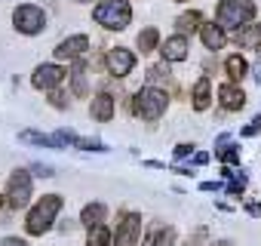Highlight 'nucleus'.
<instances>
[{"instance_id":"nucleus-24","label":"nucleus","mask_w":261,"mask_h":246,"mask_svg":"<svg viewBox=\"0 0 261 246\" xmlns=\"http://www.w3.org/2000/svg\"><path fill=\"white\" fill-rule=\"evenodd\" d=\"M157 43H160V31H157V28H145V31L139 34V50H142V53L157 50Z\"/></svg>"},{"instance_id":"nucleus-38","label":"nucleus","mask_w":261,"mask_h":246,"mask_svg":"<svg viewBox=\"0 0 261 246\" xmlns=\"http://www.w3.org/2000/svg\"><path fill=\"white\" fill-rule=\"evenodd\" d=\"M215 246H233V243H227V240H221V243H215Z\"/></svg>"},{"instance_id":"nucleus-19","label":"nucleus","mask_w":261,"mask_h":246,"mask_svg":"<svg viewBox=\"0 0 261 246\" xmlns=\"http://www.w3.org/2000/svg\"><path fill=\"white\" fill-rule=\"evenodd\" d=\"M209 102H212V83H209V77H200L194 83V108L197 111H206Z\"/></svg>"},{"instance_id":"nucleus-16","label":"nucleus","mask_w":261,"mask_h":246,"mask_svg":"<svg viewBox=\"0 0 261 246\" xmlns=\"http://www.w3.org/2000/svg\"><path fill=\"white\" fill-rule=\"evenodd\" d=\"M224 71H227L230 83H240V80L249 74V62H246L240 53H233V56H227V59H224Z\"/></svg>"},{"instance_id":"nucleus-15","label":"nucleus","mask_w":261,"mask_h":246,"mask_svg":"<svg viewBox=\"0 0 261 246\" xmlns=\"http://www.w3.org/2000/svg\"><path fill=\"white\" fill-rule=\"evenodd\" d=\"M92 117H95L98 123H108V120L114 117V95L98 92V95L92 99Z\"/></svg>"},{"instance_id":"nucleus-21","label":"nucleus","mask_w":261,"mask_h":246,"mask_svg":"<svg viewBox=\"0 0 261 246\" xmlns=\"http://www.w3.org/2000/svg\"><path fill=\"white\" fill-rule=\"evenodd\" d=\"M175 28H178V34H188V31H200V28H203V16H200L197 10H191V13H181V16L175 19Z\"/></svg>"},{"instance_id":"nucleus-13","label":"nucleus","mask_w":261,"mask_h":246,"mask_svg":"<svg viewBox=\"0 0 261 246\" xmlns=\"http://www.w3.org/2000/svg\"><path fill=\"white\" fill-rule=\"evenodd\" d=\"M71 89L77 99H86L89 95V83H86V59H77L71 65Z\"/></svg>"},{"instance_id":"nucleus-32","label":"nucleus","mask_w":261,"mask_h":246,"mask_svg":"<svg viewBox=\"0 0 261 246\" xmlns=\"http://www.w3.org/2000/svg\"><path fill=\"white\" fill-rule=\"evenodd\" d=\"M0 246H28V243H25L22 237H7L4 243H0Z\"/></svg>"},{"instance_id":"nucleus-29","label":"nucleus","mask_w":261,"mask_h":246,"mask_svg":"<svg viewBox=\"0 0 261 246\" xmlns=\"http://www.w3.org/2000/svg\"><path fill=\"white\" fill-rule=\"evenodd\" d=\"M258 133H261V114H258V117H252L246 127H243V136H246V139H249V136H258Z\"/></svg>"},{"instance_id":"nucleus-7","label":"nucleus","mask_w":261,"mask_h":246,"mask_svg":"<svg viewBox=\"0 0 261 246\" xmlns=\"http://www.w3.org/2000/svg\"><path fill=\"white\" fill-rule=\"evenodd\" d=\"M139 237H142V215H136V212H123V218L117 222L114 243H117V246H136Z\"/></svg>"},{"instance_id":"nucleus-41","label":"nucleus","mask_w":261,"mask_h":246,"mask_svg":"<svg viewBox=\"0 0 261 246\" xmlns=\"http://www.w3.org/2000/svg\"><path fill=\"white\" fill-rule=\"evenodd\" d=\"M258 56H261V46H258Z\"/></svg>"},{"instance_id":"nucleus-35","label":"nucleus","mask_w":261,"mask_h":246,"mask_svg":"<svg viewBox=\"0 0 261 246\" xmlns=\"http://www.w3.org/2000/svg\"><path fill=\"white\" fill-rule=\"evenodd\" d=\"M246 212H249V215H261V203H249Z\"/></svg>"},{"instance_id":"nucleus-33","label":"nucleus","mask_w":261,"mask_h":246,"mask_svg":"<svg viewBox=\"0 0 261 246\" xmlns=\"http://www.w3.org/2000/svg\"><path fill=\"white\" fill-rule=\"evenodd\" d=\"M194 163H197V166H206V163H209V154H206V151H197V154H194Z\"/></svg>"},{"instance_id":"nucleus-11","label":"nucleus","mask_w":261,"mask_h":246,"mask_svg":"<svg viewBox=\"0 0 261 246\" xmlns=\"http://www.w3.org/2000/svg\"><path fill=\"white\" fill-rule=\"evenodd\" d=\"M160 53H163V62H185L188 59V37L185 34L166 37V43L160 46Z\"/></svg>"},{"instance_id":"nucleus-9","label":"nucleus","mask_w":261,"mask_h":246,"mask_svg":"<svg viewBox=\"0 0 261 246\" xmlns=\"http://www.w3.org/2000/svg\"><path fill=\"white\" fill-rule=\"evenodd\" d=\"M65 74H68V71H65L62 65H37L31 83H34L37 89H49V92H53V89L65 80Z\"/></svg>"},{"instance_id":"nucleus-30","label":"nucleus","mask_w":261,"mask_h":246,"mask_svg":"<svg viewBox=\"0 0 261 246\" xmlns=\"http://www.w3.org/2000/svg\"><path fill=\"white\" fill-rule=\"evenodd\" d=\"M49 102H53L56 108H65V105H68V102H65V92H59V89H53V92H49Z\"/></svg>"},{"instance_id":"nucleus-22","label":"nucleus","mask_w":261,"mask_h":246,"mask_svg":"<svg viewBox=\"0 0 261 246\" xmlns=\"http://www.w3.org/2000/svg\"><path fill=\"white\" fill-rule=\"evenodd\" d=\"M237 43H243V46H261V25H249V28H240L237 31Z\"/></svg>"},{"instance_id":"nucleus-42","label":"nucleus","mask_w":261,"mask_h":246,"mask_svg":"<svg viewBox=\"0 0 261 246\" xmlns=\"http://www.w3.org/2000/svg\"><path fill=\"white\" fill-rule=\"evenodd\" d=\"M178 4H185V0H178Z\"/></svg>"},{"instance_id":"nucleus-26","label":"nucleus","mask_w":261,"mask_h":246,"mask_svg":"<svg viewBox=\"0 0 261 246\" xmlns=\"http://www.w3.org/2000/svg\"><path fill=\"white\" fill-rule=\"evenodd\" d=\"M148 80H151V86H154V83H163V80L172 83V71H169V65H166V62H163V65H154V68L148 71Z\"/></svg>"},{"instance_id":"nucleus-10","label":"nucleus","mask_w":261,"mask_h":246,"mask_svg":"<svg viewBox=\"0 0 261 246\" xmlns=\"http://www.w3.org/2000/svg\"><path fill=\"white\" fill-rule=\"evenodd\" d=\"M86 50H89V37H86V34H74V37H65V40L56 46V59H62V62H65V59H74V62H77V59H83Z\"/></svg>"},{"instance_id":"nucleus-1","label":"nucleus","mask_w":261,"mask_h":246,"mask_svg":"<svg viewBox=\"0 0 261 246\" xmlns=\"http://www.w3.org/2000/svg\"><path fill=\"white\" fill-rule=\"evenodd\" d=\"M59 209H62V197H59V194H46L43 200H37V203L31 206V212H28V218H25V231L34 234V237L46 234V231L53 228Z\"/></svg>"},{"instance_id":"nucleus-37","label":"nucleus","mask_w":261,"mask_h":246,"mask_svg":"<svg viewBox=\"0 0 261 246\" xmlns=\"http://www.w3.org/2000/svg\"><path fill=\"white\" fill-rule=\"evenodd\" d=\"M252 77H255V80L261 83V65H255V71H252Z\"/></svg>"},{"instance_id":"nucleus-39","label":"nucleus","mask_w":261,"mask_h":246,"mask_svg":"<svg viewBox=\"0 0 261 246\" xmlns=\"http://www.w3.org/2000/svg\"><path fill=\"white\" fill-rule=\"evenodd\" d=\"M0 206H4V197H0Z\"/></svg>"},{"instance_id":"nucleus-31","label":"nucleus","mask_w":261,"mask_h":246,"mask_svg":"<svg viewBox=\"0 0 261 246\" xmlns=\"http://www.w3.org/2000/svg\"><path fill=\"white\" fill-rule=\"evenodd\" d=\"M194 151V145H188V142H181V145H175V157H188Z\"/></svg>"},{"instance_id":"nucleus-28","label":"nucleus","mask_w":261,"mask_h":246,"mask_svg":"<svg viewBox=\"0 0 261 246\" xmlns=\"http://www.w3.org/2000/svg\"><path fill=\"white\" fill-rule=\"evenodd\" d=\"M80 151H108V145L105 142H95V139H83V136H77V142H74Z\"/></svg>"},{"instance_id":"nucleus-43","label":"nucleus","mask_w":261,"mask_h":246,"mask_svg":"<svg viewBox=\"0 0 261 246\" xmlns=\"http://www.w3.org/2000/svg\"><path fill=\"white\" fill-rule=\"evenodd\" d=\"M188 246H191V243H188Z\"/></svg>"},{"instance_id":"nucleus-23","label":"nucleus","mask_w":261,"mask_h":246,"mask_svg":"<svg viewBox=\"0 0 261 246\" xmlns=\"http://www.w3.org/2000/svg\"><path fill=\"white\" fill-rule=\"evenodd\" d=\"M111 231L105 228V225H98V228H89V237H86V246H111Z\"/></svg>"},{"instance_id":"nucleus-2","label":"nucleus","mask_w":261,"mask_h":246,"mask_svg":"<svg viewBox=\"0 0 261 246\" xmlns=\"http://www.w3.org/2000/svg\"><path fill=\"white\" fill-rule=\"evenodd\" d=\"M255 19V4L252 0H218V10H215V22L221 28H243Z\"/></svg>"},{"instance_id":"nucleus-14","label":"nucleus","mask_w":261,"mask_h":246,"mask_svg":"<svg viewBox=\"0 0 261 246\" xmlns=\"http://www.w3.org/2000/svg\"><path fill=\"white\" fill-rule=\"evenodd\" d=\"M200 37H203V43H206V50H221L224 46V28L221 25H215V22H206L203 28H200Z\"/></svg>"},{"instance_id":"nucleus-34","label":"nucleus","mask_w":261,"mask_h":246,"mask_svg":"<svg viewBox=\"0 0 261 246\" xmlns=\"http://www.w3.org/2000/svg\"><path fill=\"white\" fill-rule=\"evenodd\" d=\"M34 173H37V176H43V179H49V176H53V166H43V163H37V166H34Z\"/></svg>"},{"instance_id":"nucleus-18","label":"nucleus","mask_w":261,"mask_h":246,"mask_svg":"<svg viewBox=\"0 0 261 246\" xmlns=\"http://www.w3.org/2000/svg\"><path fill=\"white\" fill-rule=\"evenodd\" d=\"M105 215H108L105 203H86L83 212H80V222H83L86 228H98V225H105Z\"/></svg>"},{"instance_id":"nucleus-40","label":"nucleus","mask_w":261,"mask_h":246,"mask_svg":"<svg viewBox=\"0 0 261 246\" xmlns=\"http://www.w3.org/2000/svg\"><path fill=\"white\" fill-rule=\"evenodd\" d=\"M77 4H86V0H77Z\"/></svg>"},{"instance_id":"nucleus-5","label":"nucleus","mask_w":261,"mask_h":246,"mask_svg":"<svg viewBox=\"0 0 261 246\" xmlns=\"http://www.w3.org/2000/svg\"><path fill=\"white\" fill-rule=\"evenodd\" d=\"M13 25H16V31H22V34H40L43 25H46V13H43L40 7H34V4H22V7H16V13H13Z\"/></svg>"},{"instance_id":"nucleus-6","label":"nucleus","mask_w":261,"mask_h":246,"mask_svg":"<svg viewBox=\"0 0 261 246\" xmlns=\"http://www.w3.org/2000/svg\"><path fill=\"white\" fill-rule=\"evenodd\" d=\"M31 200V173L28 169H16L10 176V188H7V206L10 209H25Z\"/></svg>"},{"instance_id":"nucleus-8","label":"nucleus","mask_w":261,"mask_h":246,"mask_svg":"<svg viewBox=\"0 0 261 246\" xmlns=\"http://www.w3.org/2000/svg\"><path fill=\"white\" fill-rule=\"evenodd\" d=\"M105 65H108V71H111L114 77H126L129 71L136 68V56L129 53V50H123V46H117V50H108Z\"/></svg>"},{"instance_id":"nucleus-3","label":"nucleus","mask_w":261,"mask_h":246,"mask_svg":"<svg viewBox=\"0 0 261 246\" xmlns=\"http://www.w3.org/2000/svg\"><path fill=\"white\" fill-rule=\"evenodd\" d=\"M166 102H169V99H166L163 89L145 86V89H139L136 99H133V114L142 117V120H160V117L166 114Z\"/></svg>"},{"instance_id":"nucleus-4","label":"nucleus","mask_w":261,"mask_h":246,"mask_svg":"<svg viewBox=\"0 0 261 246\" xmlns=\"http://www.w3.org/2000/svg\"><path fill=\"white\" fill-rule=\"evenodd\" d=\"M95 22L108 31H123L129 22H133V10H129L126 0H105V4L95 7Z\"/></svg>"},{"instance_id":"nucleus-36","label":"nucleus","mask_w":261,"mask_h":246,"mask_svg":"<svg viewBox=\"0 0 261 246\" xmlns=\"http://www.w3.org/2000/svg\"><path fill=\"white\" fill-rule=\"evenodd\" d=\"M200 188H203V191H218V182H203Z\"/></svg>"},{"instance_id":"nucleus-12","label":"nucleus","mask_w":261,"mask_h":246,"mask_svg":"<svg viewBox=\"0 0 261 246\" xmlns=\"http://www.w3.org/2000/svg\"><path fill=\"white\" fill-rule=\"evenodd\" d=\"M218 102H221L224 111H240L246 105V95H243V89L237 83H221L218 86Z\"/></svg>"},{"instance_id":"nucleus-25","label":"nucleus","mask_w":261,"mask_h":246,"mask_svg":"<svg viewBox=\"0 0 261 246\" xmlns=\"http://www.w3.org/2000/svg\"><path fill=\"white\" fill-rule=\"evenodd\" d=\"M221 173L230 179V185H227V194H230V197H240V194L246 191V176H243V173H230L227 166H224Z\"/></svg>"},{"instance_id":"nucleus-20","label":"nucleus","mask_w":261,"mask_h":246,"mask_svg":"<svg viewBox=\"0 0 261 246\" xmlns=\"http://www.w3.org/2000/svg\"><path fill=\"white\" fill-rule=\"evenodd\" d=\"M19 139L22 142H31V145H40V148H65L59 136H43V133H34V130H22Z\"/></svg>"},{"instance_id":"nucleus-27","label":"nucleus","mask_w":261,"mask_h":246,"mask_svg":"<svg viewBox=\"0 0 261 246\" xmlns=\"http://www.w3.org/2000/svg\"><path fill=\"white\" fill-rule=\"evenodd\" d=\"M175 243V228H160L151 240V246H172Z\"/></svg>"},{"instance_id":"nucleus-17","label":"nucleus","mask_w":261,"mask_h":246,"mask_svg":"<svg viewBox=\"0 0 261 246\" xmlns=\"http://www.w3.org/2000/svg\"><path fill=\"white\" fill-rule=\"evenodd\" d=\"M215 145H218V148H215V157H218L221 163H227V166L240 163V148H237V145H230V136H221Z\"/></svg>"}]
</instances>
